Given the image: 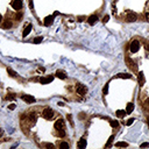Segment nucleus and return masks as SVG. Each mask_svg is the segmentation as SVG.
I'll return each instance as SVG.
<instances>
[{
    "label": "nucleus",
    "instance_id": "nucleus-1",
    "mask_svg": "<svg viewBox=\"0 0 149 149\" xmlns=\"http://www.w3.org/2000/svg\"><path fill=\"white\" fill-rule=\"evenodd\" d=\"M140 49V42L138 40H134L132 43H130V51L132 53H138Z\"/></svg>",
    "mask_w": 149,
    "mask_h": 149
},
{
    "label": "nucleus",
    "instance_id": "nucleus-2",
    "mask_svg": "<svg viewBox=\"0 0 149 149\" xmlns=\"http://www.w3.org/2000/svg\"><path fill=\"white\" fill-rule=\"evenodd\" d=\"M54 117V111L51 108H46L43 111V118L44 119H51Z\"/></svg>",
    "mask_w": 149,
    "mask_h": 149
},
{
    "label": "nucleus",
    "instance_id": "nucleus-3",
    "mask_svg": "<svg viewBox=\"0 0 149 149\" xmlns=\"http://www.w3.org/2000/svg\"><path fill=\"white\" fill-rule=\"evenodd\" d=\"M12 7H13L14 9H16V11L21 9V7H22V0H13Z\"/></svg>",
    "mask_w": 149,
    "mask_h": 149
},
{
    "label": "nucleus",
    "instance_id": "nucleus-4",
    "mask_svg": "<svg viewBox=\"0 0 149 149\" xmlns=\"http://www.w3.org/2000/svg\"><path fill=\"white\" fill-rule=\"evenodd\" d=\"M76 92H77L79 96H84V94L86 93V88H85V86H83V85H77V88H76Z\"/></svg>",
    "mask_w": 149,
    "mask_h": 149
},
{
    "label": "nucleus",
    "instance_id": "nucleus-5",
    "mask_svg": "<svg viewBox=\"0 0 149 149\" xmlns=\"http://www.w3.org/2000/svg\"><path fill=\"white\" fill-rule=\"evenodd\" d=\"M21 98H22V100H25V101H26V103H28V104H33V103H35V98H34V97H31V96L23 94Z\"/></svg>",
    "mask_w": 149,
    "mask_h": 149
},
{
    "label": "nucleus",
    "instance_id": "nucleus-6",
    "mask_svg": "<svg viewBox=\"0 0 149 149\" xmlns=\"http://www.w3.org/2000/svg\"><path fill=\"white\" fill-rule=\"evenodd\" d=\"M126 19H127V21H128V22H134V21H136L138 16H136V14H135V13H128V14H127V16H126Z\"/></svg>",
    "mask_w": 149,
    "mask_h": 149
},
{
    "label": "nucleus",
    "instance_id": "nucleus-7",
    "mask_svg": "<svg viewBox=\"0 0 149 149\" xmlns=\"http://www.w3.org/2000/svg\"><path fill=\"white\" fill-rule=\"evenodd\" d=\"M63 127H64V121L62 119L57 120L56 122H55V128L58 130V129H63Z\"/></svg>",
    "mask_w": 149,
    "mask_h": 149
},
{
    "label": "nucleus",
    "instance_id": "nucleus-8",
    "mask_svg": "<svg viewBox=\"0 0 149 149\" xmlns=\"http://www.w3.org/2000/svg\"><path fill=\"white\" fill-rule=\"evenodd\" d=\"M138 79H139V84H140V86H142V85L145 84V82H146V79H145V75H143V72H142V71L139 73Z\"/></svg>",
    "mask_w": 149,
    "mask_h": 149
},
{
    "label": "nucleus",
    "instance_id": "nucleus-9",
    "mask_svg": "<svg viewBox=\"0 0 149 149\" xmlns=\"http://www.w3.org/2000/svg\"><path fill=\"white\" fill-rule=\"evenodd\" d=\"M78 148H80V149H84L85 147H86V140L84 139V138H82L79 141H78Z\"/></svg>",
    "mask_w": 149,
    "mask_h": 149
},
{
    "label": "nucleus",
    "instance_id": "nucleus-10",
    "mask_svg": "<svg viewBox=\"0 0 149 149\" xmlns=\"http://www.w3.org/2000/svg\"><path fill=\"white\" fill-rule=\"evenodd\" d=\"M97 20H98V16L97 15H91L89 19H88V22H89V25H94L96 22H97Z\"/></svg>",
    "mask_w": 149,
    "mask_h": 149
},
{
    "label": "nucleus",
    "instance_id": "nucleus-11",
    "mask_svg": "<svg viewBox=\"0 0 149 149\" xmlns=\"http://www.w3.org/2000/svg\"><path fill=\"white\" fill-rule=\"evenodd\" d=\"M53 21H54V16L49 15V16H47V18L44 19V25H46V26H50V25L53 23Z\"/></svg>",
    "mask_w": 149,
    "mask_h": 149
},
{
    "label": "nucleus",
    "instance_id": "nucleus-12",
    "mask_svg": "<svg viewBox=\"0 0 149 149\" xmlns=\"http://www.w3.org/2000/svg\"><path fill=\"white\" fill-rule=\"evenodd\" d=\"M133 110H134V104L133 103H128L127 104V107H126V112L130 114L133 112Z\"/></svg>",
    "mask_w": 149,
    "mask_h": 149
},
{
    "label": "nucleus",
    "instance_id": "nucleus-13",
    "mask_svg": "<svg viewBox=\"0 0 149 149\" xmlns=\"http://www.w3.org/2000/svg\"><path fill=\"white\" fill-rule=\"evenodd\" d=\"M30 30H31V25H27V26L25 27V30H23V37H26V36L29 34Z\"/></svg>",
    "mask_w": 149,
    "mask_h": 149
},
{
    "label": "nucleus",
    "instance_id": "nucleus-14",
    "mask_svg": "<svg viewBox=\"0 0 149 149\" xmlns=\"http://www.w3.org/2000/svg\"><path fill=\"white\" fill-rule=\"evenodd\" d=\"M56 77H58L61 79H65V78H66V75H65V72H63V71H56Z\"/></svg>",
    "mask_w": 149,
    "mask_h": 149
},
{
    "label": "nucleus",
    "instance_id": "nucleus-15",
    "mask_svg": "<svg viewBox=\"0 0 149 149\" xmlns=\"http://www.w3.org/2000/svg\"><path fill=\"white\" fill-rule=\"evenodd\" d=\"M126 113H127V112H126V111H123V110H118V111H117V117L122 119V118L126 115Z\"/></svg>",
    "mask_w": 149,
    "mask_h": 149
},
{
    "label": "nucleus",
    "instance_id": "nucleus-16",
    "mask_svg": "<svg viewBox=\"0 0 149 149\" xmlns=\"http://www.w3.org/2000/svg\"><path fill=\"white\" fill-rule=\"evenodd\" d=\"M11 27H12V22L11 21H5L4 25H2V28L4 29H9Z\"/></svg>",
    "mask_w": 149,
    "mask_h": 149
},
{
    "label": "nucleus",
    "instance_id": "nucleus-17",
    "mask_svg": "<svg viewBox=\"0 0 149 149\" xmlns=\"http://www.w3.org/2000/svg\"><path fill=\"white\" fill-rule=\"evenodd\" d=\"M118 77L128 79V78H132V75H129V73H119V75H118Z\"/></svg>",
    "mask_w": 149,
    "mask_h": 149
},
{
    "label": "nucleus",
    "instance_id": "nucleus-18",
    "mask_svg": "<svg viewBox=\"0 0 149 149\" xmlns=\"http://www.w3.org/2000/svg\"><path fill=\"white\" fill-rule=\"evenodd\" d=\"M7 72H8V75L12 76V77H15V76H16V72H15L14 70H12L11 68H7Z\"/></svg>",
    "mask_w": 149,
    "mask_h": 149
},
{
    "label": "nucleus",
    "instance_id": "nucleus-19",
    "mask_svg": "<svg viewBox=\"0 0 149 149\" xmlns=\"http://www.w3.org/2000/svg\"><path fill=\"white\" fill-rule=\"evenodd\" d=\"M115 146L117 147H123V148H126V147H128V143L127 142H118V143H115Z\"/></svg>",
    "mask_w": 149,
    "mask_h": 149
},
{
    "label": "nucleus",
    "instance_id": "nucleus-20",
    "mask_svg": "<svg viewBox=\"0 0 149 149\" xmlns=\"http://www.w3.org/2000/svg\"><path fill=\"white\" fill-rule=\"evenodd\" d=\"M60 148L61 149H69V143H66V142H62L60 145Z\"/></svg>",
    "mask_w": 149,
    "mask_h": 149
},
{
    "label": "nucleus",
    "instance_id": "nucleus-21",
    "mask_svg": "<svg viewBox=\"0 0 149 149\" xmlns=\"http://www.w3.org/2000/svg\"><path fill=\"white\" fill-rule=\"evenodd\" d=\"M111 126L114 127V128H117V127H119V122L115 121V120H112V121H111Z\"/></svg>",
    "mask_w": 149,
    "mask_h": 149
},
{
    "label": "nucleus",
    "instance_id": "nucleus-22",
    "mask_svg": "<svg viewBox=\"0 0 149 149\" xmlns=\"http://www.w3.org/2000/svg\"><path fill=\"white\" fill-rule=\"evenodd\" d=\"M108 93V84H106L103 89V94H107Z\"/></svg>",
    "mask_w": 149,
    "mask_h": 149
},
{
    "label": "nucleus",
    "instance_id": "nucleus-23",
    "mask_svg": "<svg viewBox=\"0 0 149 149\" xmlns=\"http://www.w3.org/2000/svg\"><path fill=\"white\" fill-rule=\"evenodd\" d=\"M113 139H114V136L112 135L110 139H108V141H107V143H106V147H110L111 146V143H112V141H113Z\"/></svg>",
    "mask_w": 149,
    "mask_h": 149
},
{
    "label": "nucleus",
    "instance_id": "nucleus-24",
    "mask_svg": "<svg viewBox=\"0 0 149 149\" xmlns=\"http://www.w3.org/2000/svg\"><path fill=\"white\" fill-rule=\"evenodd\" d=\"M58 136H61V138L65 136V132H64L63 129H58Z\"/></svg>",
    "mask_w": 149,
    "mask_h": 149
},
{
    "label": "nucleus",
    "instance_id": "nucleus-25",
    "mask_svg": "<svg viewBox=\"0 0 149 149\" xmlns=\"http://www.w3.org/2000/svg\"><path fill=\"white\" fill-rule=\"evenodd\" d=\"M42 40H43V37H36V38H34V43H40V42H42Z\"/></svg>",
    "mask_w": 149,
    "mask_h": 149
},
{
    "label": "nucleus",
    "instance_id": "nucleus-26",
    "mask_svg": "<svg viewBox=\"0 0 149 149\" xmlns=\"http://www.w3.org/2000/svg\"><path fill=\"white\" fill-rule=\"evenodd\" d=\"M40 82H41V84H48V82H47V78H46V77H42V78L40 79Z\"/></svg>",
    "mask_w": 149,
    "mask_h": 149
},
{
    "label": "nucleus",
    "instance_id": "nucleus-27",
    "mask_svg": "<svg viewBox=\"0 0 149 149\" xmlns=\"http://www.w3.org/2000/svg\"><path fill=\"white\" fill-rule=\"evenodd\" d=\"M6 98H7V99H11V100H12V99H14V98H15V94H14V93L7 94V97H6Z\"/></svg>",
    "mask_w": 149,
    "mask_h": 149
},
{
    "label": "nucleus",
    "instance_id": "nucleus-28",
    "mask_svg": "<svg viewBox=\"0 0 149 149\" xmlns=\"http://www.w3.org/2000/svg\"><path fill=\"white\" fill-rule=\"evenodd\" d=\"M133 122H134V119H133V118H130V119H128V120H127L126 125H127V126H130V125H132Z\"/></svg>",
    "mask_w": 149,
    "mask_h": 149
},
{
    "label": "nucleus",
    "instance_id": "nucleus-29",
    "mask_svg": "<svg viewBox=\"0 0 149 149\" xmlns=\"http://www.w3.org/2000/svg\"><path fill=\"white\" fill-rule=\"evenodd\" d=\"M54 80V76H49V77H47V82L48 83H51Z\"/></svg>",
    "mask_w": 149,
    "mask_h": 149
},
{
    "label": "nucleus",
    "instance_id": "nucleus-30",
    "mask_svg": "<svg viewBox=\"0 0 149 149\" xmlns=\"http://www.w3.org/2000/svg\"><path fill=\"white\" fill-rule=\"evenodd\" d=\"M46 148H54V145H50V143H44L43 145Z\"/></svg>",
    "mask_w": 149,
    "mask_h": 149
},
{
    "label": "nucleus",
    "instance_id": "nucleus-31",
    "mask_svg": "<svg viewBox=\"0 0 149 149\" xmlns=\"http://www.w3.org/2000/svg\"><path fill=\"white\" fill-rule=\"evenodd\" d=\"M147 147H149V143H148V142H143V143L141 145V148H147Z\"/></svg>",
    "mask_w": 149,
    "mask_h": 149
},
{
    "label": "nucleus",
    "instance_id": "nucleus-32",
    "mask_svg": "<svg viewBox=\"0 0 149 149\" xmlns=\"http://www.w3.org/2000/svg\"><path fill=\"white\" fill-rule=\"evenodd\" d=\"M108 20H110V16H108V15H105L104 19H103V22H107Z\"/></svg>",
    "mask_w": 149,
    "mask_h": 149
},
{
    "label": "nucleus",
    "instance_id": "nucleus-33",
    "mask_svg": "<svg viewBox=\"0 0 149 149\" xmlns=\"http://www.w3.org/2000/svg\"><path fill=\"white\" fill-rule=\"evenodd\" d=\"M29 7H30V9H33V8H34V5H33V0H29Z\"/></svg>",
    "mask_w": 149,
    "mask_h": 149
},
{
    "label": "nucleus",
    "instance_id": "nucleus-34",
    "mask_svg": "<svg viewBox=\"0 0 149 149\" xmlns=\"http://www.w3.org/2000/svg\"><path fill=\"white\" fill-rule=\"evenodd\" d=\"M14 108H15V105H14V104H12V105L9 106V110H14Z\"/></svg>",
    "mask_w": 149,
    "mask_h": 149
},
{
    "label": "nucleus",
    "instance_id": "nucleus-35",
    "mask_svg": "<svg viewBox=\"0 0 149 149\" xmlns=\"http://www.w3.org/2000/svg\"><path fill=\"white\" fill-rule=\"evenodd\" d=\"M84 19H85L84 16H79V18H78V21H83Z\"/></svg>",
    "mask_w": 149,
    "mask_h": 149
},
{
    "label": "nucleus",
    "instance_id": "nucleus-36",
    "mask_svg": "<svg viewBox=\"0 0 149 149\" xmlns=\"http://www.w3.org/2000/svg\"><path fill=\"white\" fill-rule=\"evenodd\" d=\"M2 134H4V129H1V128H0V138L2 136Z\"/></svg>",
    "mask_w": 149,
    "mask_h": 149
},
{
    "label": "nucleus",
    "instance_id": "nucleus-37",
    "mask_svg": "<svg viewBox=\"0 0 149 149\" xmlns=\"http://www.w3.org/2000/svg\"><path fill=\"white\" fill-rule=\"evenodd\" d=\"M58 106H64V103H62V101H60V103H58Z\"/></svg>",
    "mask_w": 149,
    "mask_h": 149
},
{
    "label": "nucleus",
    "instance_id": "nucleus-38",
    "mask_svg": "<svg viewBox=\"0 0 149 149\" xmlns=\"http://www.w3.org/2000/svg\"><path fill=\"white\" fill-rule=\"evenodd\" d=\"M146 16H147V20H148V21H149V14H148V13L146 14Z\"/></svg>",
    "mask_w": 149,
    "mask_h": 149
},
{
    "label": "nucleus",
    "instance_id": "nucleus-39",
    "mask_svg": "<svg viewBox=\"0 0 149 149\" xmlns=\"http://www.w3.org/2000/svg\"><path fill=\"white\" fill-rule=\"evenodd\" d=\"M2 21V16H1V14H0V22Z\"/></svg>",
    "mask_w": 149,
    "mask_h": 149
},
{
    "label": "nucleus",
    "instance_id": "nucleus-40",
    "mask_svg": "<svg viewBox=\"0 0 149 149\" xmlns=\"http://www.w3.org/2000/svg\"><path fill=\"white\" fill-rule=\"evenodd\" d=\"M147 103H148V105H149V99H148V100H147Z\"/></svg>",
    "mask_w": 149,
    "mask_h": 149
},
{
    "label": "nucleus",
    "instance_id": "nucleus-41",
    "mask_svg": "<svg viewBox=\"0 0 149 149\" xmlns=\"http://www.w3.org/2000/svg\"><path fill=\"white\" fill-rule=\"evenodd\" d=\"M147 121H148V126H149V119H148V120H147Z\"/></svg>",
    "mask_w": 149,
    "mask_h": 149
}]
</instances>
